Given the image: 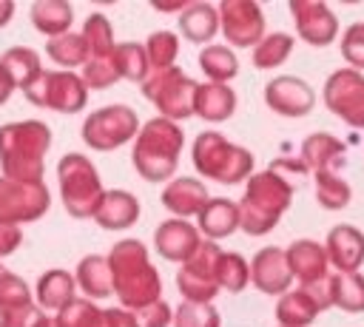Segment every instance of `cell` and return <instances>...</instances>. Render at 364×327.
Returning <instances> with one entry per match:
<instances>
[{
	"label": "cell",
	"mask_w": 364,
	"mask_h": 327,
	"mask_svg": "<svg viewBox=\"0 0 364 327\" xmlns=\"http://www.w3.org/2000/svg\"><path fill=\"white\" fill-rule=\"evenodd\" d=\"M51 128L43 119H20L0 125V176L11 182H43Z\"/></svg>",
	"instance_id": "cell-1"
},
{
	"label": "cell",
	"mask_w": 364,
	"mask_h": 327,
	"mask_svg": "<svg viewBox=\"0 0 364 327\" xmlns=\"http://www.w3.org/2000/svg\"><path fill=\"white\" fill-rule=\"evenodd\" d=\"M108 267L114 276V296L122 301V310L134 313L159 301L162 279L148 262V250L136 239H122L108 253Z\"/></svg>",
	"instance_id": "cell-2"
},
{
	"label": "cell",
	"mask_w": 364,
	"mask_h": 327,
	"mask_svg": "<svg viewBox=\"0 0 364 327\" xmlns=\"http://www.w3.org/2000/svg\"><path fill=\"white\" fill-rule=\"evenodd\" d=\"M290 199H293V182L270 165L264 173L250 176L245 196L239 202V227L250 236L270 233L279 216L290 208Z\"/></svg>",
	"instance_id": "cell-3"
},
{
	"label": "cell",
	"mask_w": 364,
	"mask_h": 327,
	"mask_svg": "<svg viewBox=\"0 0 364 327\" xmlns=\"http://www.w3.org/2000/svg\"><path fill=\"white\" fill-rule=\"evenodd\" d=\"M182 145H185V136L179 125L165 117H154L139 128L134 139L131 162L145 182H165L176 171Z\"/></svg>",
	"instance_id": "cell-4"
},
{
	"label": "cell",
	"mask_w": 364,
	"mask_h": 327,
	"mask_svg": "<svg viewBox=\"0 0 364 327\" xmlns=\"http://www.w3.org/2000/svg\"><path fill=\"white\" fill-rule=\"evenodd\" d=\"M57 182H60V199L65 213L74 219H94L105 196V188L94 162L82 154H65L57 162Z\"/></svg>",
	"instance_id": "cell-5"
},
{
	"label": "cell",
	"mask_w": 364,
	"mask_h": 327,
	"mask_svg": "<svg viewBox=\"0 0 364 327\" xmlns=\"http://www.w3.org/2000/svg\"><path fill=\"white\" fill-rule=\"evenodd\" d=\"M193 168L205 179H216L222 185H233L250 176L253 154L228 142L219 131H205L193 142Z\"/></svg>",
	"instance_id": "cell-6"
},
{
	"label": "cell",
	"mask_w": 364,
	"mask_h": 327,
	"mask_svg": "<svg viewBox=\"0 0 364 327\" xmlns=\"http://www.w3.org/2000/svg\"><path fill=\"white\" fill-rule=\"evenodd\" d=\"M23 97L37 108H48L57 114H77L88 102V85L74 71L43 68V74L28 88H23Z\"/></svg>",
	"instance_id": "cell-7"
},
{
	"label": "cell",
	"mask_w": 364,
	"mask_h": 327,
	"mask_svg": "<svg viewBox=\"0 0 364 327\" xmlns=\"http://www.w3.org/2000/svg\"><path fill=\"white\" fill-rule=\"evenodd\" d=\"M196 91L199 85L182 74L176 65L168 68V71H154L145 82H142V94L145 100H151L159 111V117L176 122V119H185L193 114V105H196Z\"/></svg>",
	"instance_id": "cell-8"
},
{
	"label": "cell",
	"mask_w": 364,
	"mask_h": 327,
	"mask_svg": "<svg viewBox=\"0 0 364 327\" xmlns=\"http://www.w3.org/2000/svg\"><path fill=\"white\" fill-rule=\"evenodd\" d=\"M80 134L91 151H114L128 139H136L139 119L128 105H105L85 117Z\"/></svg>",
	"instance_id": "cell-9"
},
{
	"label": "cell",
	"mask_w": 364,
	"mask_h": 327,
	"mask_svg": "<svg viewBox=\"0 0 364 327\" xmlns=\"http://www.w3.org/2000/svg\"><path fill=\"white\" fill-rule=\"evenodd\" d=\"M225 250H219L216 242H202L199 250L182 264L176 273V287L182 290L185 301L210 304V299L222 290L219 287V259Z\"/></svg>",
	"instance_id": "cell-10"
},
{
	"label": "cell",
	"mask_w": 364,
	"mask_h": 327,
	"mask_svg": "<svg viewBox=\"0 0 364 327\" xmlns=\"http://www.w3.org/2000/svg\"><path fill=\"white\" fill-rule=\"evenodd\" d=\"M327 307H333V276H324L313 284H301L299 290H287L284 296H279L276 318L279 327H307Z\"/></svg>",
	"instance_id": "cell-11"
},
{
	"label": "cell",
	"mask_w": 364,
	"mask_h": 327,
	"mask_svg": "<svg viewBox=\"0 0 364 327\" xmlns=\"http://www.w3.org/2000/svg\"><path fill=\"white\" fill-rule=\"evenodd\" d=\"M48 208H51V193L46 182L26 185L0 176V222L20 227L26 222H37L40 216H46Z\"/></svg>",
	"instance_id": "cell-12"
},
{
	"label": "cell",
	"mask_w": 364,
	"mask_h": 327,
	"mask_svg": "<svg viewBox=\"0 0 364 327\" xmlns=\"http://www.w3.org/2000/svg\"><path fill=\"white\" fill-rule=\"evenodd\" d=\"M324 105L353 128H364V77L353 68H338L324 82Z\"/></svg>",
	"instance_id": "cell-13"
},
{
	"label": "cell",
	"mask_w": 364,
	"mask_h": 327,
	"mask_svg": "<svg viewBox=\"0 0 364 327\" xmlns=\"http://www.w3.org/2000/svg\"><path fill=\"white\" fill-rule=\"evenodd\" d=\"M219 26L230 45L239 48H256L264 37V17L259 3L247 0H225L219 3Z\"/></svg>",
	"instance_id": "cell-14"
},
{
	"label": "cell",
	"mask_w": 364,
	"mask_h": 327,
	"mask_svg": "<svg viewBox=\"0 0 364 327\" xmlns=\"http://www.w3.org/2000/svg\"><path fill=\"white\" fill-rule=\"evenodd\" d=\"M264 102L282 117H304L316 105V91L301 77H273L264 85Z\"/></svg>",
	"instance_id": "cell-15"
},
{
	"label": "cell",
	"mask_w": 364,
	"mask_h": 327,
	"mask_svg": "<svg viewBox=\"0 0 364 327\" xmlns=\"http://www.w3.org/2000/svg\"><path fill=\"white\" fill-rule=\"evenodd\" d=\"M290 14H293L299 37L307 40L310 45H327L338 34V23H336L327 3L296 0V3H290Z\"/></svg>",
	"instance_id": "cell-16"
},
{
	"label": "cell",
	"mask_w": 364,
	"mask_h": 327,
	"mask_svg": "<svg viewBox=\"0 0 364 327\" xmlns=\"http://www.w3.org/2000/svg\"><path fill=\"white\" fill-rule=\"evenodd\" d=\"M250 282L267 296H284L293 284V270L282 247H262L250 262Z\"/></svg>",
	"instance_id": "cell-17"
},
{
	"label": "cell",
	"mask_w": 364,
	"mask_h": 327,
	"mask_svg": "<svg viewBox=\"0 0 364 327\" xmlns=\"http://www.w3.org/2000/svg\"><path fill=\"white\" fill-rule=\"evenodd\" d=\"M202 245V236L196 230V225L185 222V219H168L156 227L154 233V247L162 259L168 262H188Z\"/></svg>",
	"instance_id": "cell-18"
},
{
	"label": "cell",
	"mask_w": 364,
	"mask_h": 327,
	"mask_svg": "<svg viewBox=\"0 0 364 327\" xmlns=\"http://www.w3.org/2000/svg\"><path fill=\"white\" fill-rule=\"evenodd\" d=\"M63 327H136L134 313L122 307L100 310L91 299H74L63 313H57Z\"/></svg>",
	"instance_id": "cell-19"
},
{
	"label": "cell",
	"mask_w": 364,
	"mask_h": 327,
	"mask_svg": "<svg viewBox=\"0 0 364 327\" xmlns=\"http://www.w3.org/2000/svg\"><path fill=\"white\" fill-rule=\"evenodd\" d=\"M324 250L330 264L338 267V273H358L364 262V233L355 230L353 225H336L327 233Z\"/></svg>",
	"instance_id": "cell-20"
},
{
	"label": "cell",
	"mask_w": 364,
	"mask_h": 327,
	"mask_svg": "<svg viewBox=\"0 0 364 327\" xmlns=\"http://www.w3.org/2000/svg\"><path fill=\"white\" fill-rule=\"evenodd\" d=\"M77 299V282L68 270H46L34 284V304L43 313H63Z\"/></svg>",
	"instance_id": "cell-21"
},
{
	"label": "cell",
	"mask_w": 364,
	"mask_h": 327,
	"mask_svg": "<svg viewBox=\"0 0 364 327\" xmlns=\"http://www.w3.org/2000/svg\"><path fill=\"white\" fill-rule=\"evenodd\" d=\"M299 159L313 173H324V171H333L336 173L347 162V148H344L341 139H336L330 134H310L301 142V156Z\"/></svg>",
	"instance_id": "cell-22"
},
{
	"label": "cell",
	"mask_w": 364,
	"mask_h": 327,
	"mask_svg": "<svg viewBox=\"0 0 364 327\" xmlns=\"http://www.w3.org/2000/svg\"><path fill=\"white\" fill-rule=\"evenodd\" d=\"M162 205L176 216V219H185V216H199V210L208 205V188L205 182L199 179H191V176H176L165 185L162 191Z\"/></svg>",
	"instance_id": "cell-23"
},
{
	"label": "cell",
	"mask_w": 364,
	"mask_h": 327,
	"mask_svg": "<svg viewBox=\"0 0 364 327\" xmlns=\"http://www.w3.org/2000/svg\"><path fill=\"white\" fill-rule=\"evenodd\" d=\"M284 253H287V264L293 270V279H299L301 284H313V282L330 276L327 273L330 259H327L324 245H318L313 239H299Z\"/></svg>",
	"instance_id": "cell-24"
},
{
	"label": "cell",
	"mask_w": 364,
	"mask_h": 327,
	"mask_svg": "<svg viewBox=\"0 0 364 327\" xmlns=\"http://www.w3.org/2000/svg\"><path fill=\"white\" fill-rule=\"evenodd\" d=\"M139 219V199L128 191H105L94 222L105 230H125Z\"/></svg>",
	"instance_id": "cell-25"
},
{
	"label": "cell",
	"mask_w": 364,
	"mask_h": 327,
	"mask_svg": "<svg viewBox=\"0 0 364 327\" xmlns=\"http://www.w3.org/2000/svg\"><path fill=\"white\" fill-rule=\"evenodd\" d=\"M239 227V205H233L230 199H208V205L199 210L196 216V230L208 236V242L225 239Z\"/></svg>",
	"instance_id": "cell-26"
},
{
	"label": "cell",
	"mask_w": 364,
	"mask_h": 327,
	"mask_svg": "<svg viewBox=\"0 0 364 327\" xmlns=\"http://www.w3.org/2000/svg\"><path fill=\"white\" fill-rule=\"evenodd\" d=\"M74 282L85 293V299L114 296V276H111V267H108V256H100V253L82 256L80 264H77Z\"/></svg>",
	"instance_id": "cell-27"
},
{
	"label": "cell",
	"mask_w": 364,
	"mask_h": 327,
	"mask_svg": "<svg viewBox=\"0 0 364 327\" xmlns=\"http://www.w3.org/2000/svg\"><path fill=\"white\" fill-rule=\"evenodd\" d=\"M28 17H31V26L51 40V37H63L71 31L74 9L65 0H40L31 6Z\"/></svg>",
	"instance_id": "cell-28"
},
{
	"label": "cell",
	"mask_w": 364,
	"mask_h": 327,
	"mask_svg": "<svg viewBox=\"0 0 364 327\" xmlns=\"http://www.w3.org/2000/svg\"><path fill=\"white\" fill-rule=\"evenodd\" d=\"M179 31L188 43H210L219 31V9L210 3H188L179 14Z\"/></svg>",
	"instance_id": "cell-29"
},
{
	"label": "cell",
	"mask_w": 364,
	"mask_h": 327,
	"mask_svg": "<svg viewBox=\"0 0 364 327\" xmlns=\"http://www.w3.org/2000/svg\"><path fill=\"white\" fill-rule=\"evenodd\" d=\"M233 111H236V94L230 85H222V82L199 85L193 114H199L208 122H222V119L233 117Z\"/></svg>",
	"instance_id": "cell-30"
},
{
	"label": "cell",
	"mask_w": 364,
	"mask_h": 327,
	"mask_svg": "<svg viewBox=\"0 0 364 327\" xmlns=\"http://www.w3.org/2000/svg\"><path fill=\"white\" fill-rule=\"evenodd\" d=\"M0 68L6 71V77L14 82V88H28L40 74H43V65H40V54L34 48H26V45H11L0 54Z\"/></svg>",
	"instance_id": "cell-31"
},
{
	"label": "cell",
	"mask_w": 364,
	"mask_h": 327,
	"mask_svg": "<svg viewBox=\"0 0 364 327\" xmlns=\"http://www.w3.org/2000/svg\"><path fill=\"white\" fill-rule=\"evenodd\" d=\"M46 54L54 65H60L63 71H71L77 65H85L88 63V43L80 31H68L63 37H51L46 43Z\"/></svg>",
	"instance_id": "cell-32"
},
{
	"label": "cell",
	"mask_w": 364,
	"mask_h": 327,
	"mask_svg": "<svg viewBox=\"0 0 364 327\" xmlns=\"http://www.w3.org/2000/svg\"><path fill=\"white\" fill-rule=\"evenodd\" d=\"M199 68L205 71V77L210 82L228 85V80H233L239 74V60L228 45L213 43V45H205V51L199 54Z\"/></svg>",
	"instance_id": "cell-33"
},
{
	"label": "cell",
	"mask_w": 364,
	"mask_h": 327,
	"mask_svg": "<svg viewBox=\"0 0 364 327\" xmlns=\"http://www.w3.org/2000/svg\"><path fill=\"white\" fill-rule=\"evenodd\" d=\"M114 65H117L119 80H131V82H145L151 71L145 45L139 43H119L114 48Z\"/></svg>",
	"instance_id": "cell-34"
},
{
	"label": "cell",
	"mask_w": 364,
	"mask_h": 327,
	"mask_svg": "<svg viewBox=\"0 0 364 327\" xmlns=\"http://www.w3.org/2000/svg\"><path fill=\"white\" fill-rule=\"evenodd\" d=\"M333 307H341L347 313H364L361 273H333Z\"/></svg>",
	"instance_id": "cell-35"
},
{
	"label": "cell",
	"mask_w": 364,
	"mask_h": 327,
	"mask_svg": "<svg viewBox=\"0 0 364 327\" xmlns=\"http://www.w3.org/2000/svg\"><path fill=\"white\" fill-rule=\"evenodd\" d=\"M293 51V37L284 34V31H273V34H264L262 43L253 48V65L259 71L264 68H276L282 65Z\"/></svg>",
	"instance_id": "cell-36"
},
{
	"label": "cell",
	"mask_w": 364,
	"mask_h": 327,
	"mask_svg": "<svg viewBox=\"0 0 364 327\" xmlns=\"http://www.w3.org/2000/svg\"><path fill=\"white\" fill-rule=\"evenodd\" d=\"M88 43V54L91 57H108L117 43H114V31H111V23L105 14H88L85 23H82V31H80ZM88 57V60H91Z\"/></svg>",
	"instance_id": "cell-37"
},
{
	"label": "cell",
	"mask_w": 364,
	"mask_h": 327,
	"mask_svg": "<svg viewBox=\"0 0 364 327\" xmlns=\"http://www.w3.org/2000/svg\"><path fill=\"white\" fill-rule=\"evenodd\" d=\"M350 185L344 179H338V173L333 171H324V173H316V199L321 208L327 210H341L350 205Z\"/></svg>",
	"instance_id": "cell-38"
},
{
	"label": "cell",
	"mask_w": 364,
	"mask_h": 327,
	"mask_svg": "<svg viewBox=\"0 0 364 327\" xmlns=\"http://www.w3.org/2000/svg\"><path fill=\"white\" fill-rule=\"evenodd\" d=\"M145 54L154 71H168L176 63L179 54V37L173 31H154L145 43Z\"/></svg>",
	"instance_id": "cell-39"
},
{
	"label": "cell",
	"mask_w": 364,
	"mask_h": 327,
	"mask_svg": "<svg viewBox=\"0 0 364 327\" xmlns=\"http://www.w3.org/2000/svg\"><path fill=\"white\" fill-rule=\"evenodd\" d=\"M31 301L34 299H31L28 282L0 264V310L9 313V310H17V307H26Z\"/></svg>",
	"instance_id": "cell-40"
},
{
	"label": "cell",
	"mask_w": 364,
	"mask_h": 327,
	"mask_svg": "<svg viewBox=\"0 0 364 327\" xmlns=\"http://www.w3.org/2000/svg\"><path fill=\"white\" fill-rule=\"evenodd\" d=\"M250 282V264L239 253H222L219 259V287L228 293L245 290Z\"/></svg>",
	"instance_id": "cell-41"
},
{
	"label": "cell",
	"mask_w": 364,
	"mask_h": 327,
	"mask_svg": "<svg viewBox=\"0 0 364 327\" xmlns=\"http://www.w3.org/2000/svg\"><path fill=\"white\" fill-rule=\"evenodd\" d=\"M82 82L88 85V88H94V91H105V88H111L117 80H119V74H117V65H114V51L108 54V57H91L85 65H82Z\"/></svg>",
	"instance_id": "cell-42"
},
{
	"label": "cell",
	"mask_w": 364,
	"mask_h": 327,
	"mask_svg": "<svg viewBox=\"0 0 364 327\" xmlns=\"http://www.w3.org/2000/svg\"><path fill=\"white\" fill-rule=\"evenodd\" d=\"M219 313L213 304H199V301H182L173 313V327H219Z\"/></svg>",
	"instance_id": "cell-43"
},
{
	"label": "cell",
	"mask_w": 364,
	"mask_h": 327,
	"mask_svg": "<svg viewBox=\"0 0 364 327\" xmlns=\"http://www.w3.org/2000/svg\"><path fill=\"white\" fill-rule=\"evenodd\" d=\"M341 54L353 71H364V23H353L341 34Z\"/></svg>",
	"instance_id": "cell-44"
},
{
	"label": "cell",
	"mask_w": 364,
	"mask_h": 327,
	"mask_svg": "<svg viewBox=\"0 0 364 327\" xmlns=\"http://www.w3.org/2000/svg\"><path fill=\"white\" fill-rule=\"evenodd\" d=\"M134 321H136V327H168L173 321V316H171V307L159 299L142 310H134Z\"/></svg>",
	"instance_id": "cell-45"
},
{
	"label": "cell",
	"mask_w": 364,
	"mask_h": 327,
	"mask_svg": "<svg viewBox=\"0 0 364 327\" xmlns=\"http://www.w3.org/2000/svg\"><path fill=\"white\" fill-rule=\"evenodd\" d=\"M46 313L31 301L26 307H17V310H9L6 313V327H34Z\"/></svg>",
	"instance_id": "cell-46"
},
{
	"label": "cell",
	"mask_w": 364,
	"mask_h": 327,
	"mask_svg": "<svg viewBox=\"0 0 364 327\" xmlns=\"http://www.w3.org/2000/svg\"><path fill=\"white\" fill-rule=\"evenodd\" d=\"M20 245H23V230H20L17 225H6V222H0V259L11 256Z\"/></svg>",
	"instance_id": "cell-47"
},
{
	"label": "cell",
	"mask_w": 364,
	"mask_h": 327,
	"mask_svg": "<svg viewBox=\"0 0 364 327\" xmlns=\"http://www.w3.org/2000/svg\"><path fill=\"white\" fill-rule=\"evenodd\" d=\"M11 91H17V88H14V82L6 77V71L0 68V105H6V102H9Z\"/></svg>",
	"instance_id": "cell-48"
},
{
	"label": "cell",
	"mask_w": 364,
	"mask_h": 327,
	"mask_svg": "<svg viewBox=\"0 0 364 327\" xmlns=\"http://www.w3.org/2000/svg\"><path fill=\"white\" fill-rule=\"evenodd\" d=\"M14 17V3L11 0H0V28Z\"/></svg>",
	"instance_id": "cell-49"
},
{
	"label": "cell",
	"mask_w": 364,
	"mask_h": 327,
	"mask_svg": "<svg viewBox=\"0 0 364 327\" xmlns=\"http://www.w3.org/2000/svg\"><path fill=\"white\" fill-rule=\"evenodd\" d=\"M34 327H63V321H60L57 316H43V318H40Z\"/></svg>",
	"instance_id": "cell-50"
},
{
	"label": "cell",
	"mask_w": 364,
	"mask_h": 327,
	"mask_svg": "<svg viewBox=\"0 0 364 327\" xmlns=\"http://www.w3.org/2000/svg\"><path fill=\"white\" fill-rule=\"evenodd\" d=\"M0 327H6V313L0 310Z\"/></svg>",
	"instance_id": "cell-51"
}]
</instances>
